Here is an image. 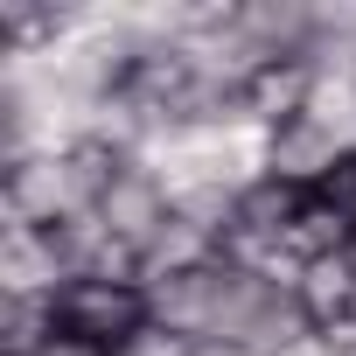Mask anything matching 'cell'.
<instances>
[{
	"instance_id": "cell-3",
	"label": "cell",
	"mask_w": 356,
	"mask_h": 356,
	"mask_svg": "<svg viewBox=\"0 0 356 356\" xmlns=\"http://www.w3.org/2000/svg\"><path fill=\"white\" fill-rule=\"evenodd\" d=\"M349 161H356V154H349L321 119H307V112H293V119H280V126L266 133V175L286 182V189H300V196L328 189Z\"/></svg>"
},
{
	"instance_id": "cell-1",
	"label": "cell",
	"mask_w": 356,
	"mask_h": 356,
	"mask_svg": "<svg viewBox=\"0 0 356 356\" xmlns=\"http://www.w3.org/2000/svg\"><path fill=\"white\" fill-rule=\"evenodd\" d=\"M56 321H63V335L98 342L105 356H126L147 335V286H133V280H77L56 300Z\"/></svg>"
},
{
	"instance_id": "cell-7",
	"label": "cell",
	"mask_w": 356,
	"mask_h": 356,
	"mask_svg": "<svg viewBox=\"0 0 356 356\" xmlns=\"http://www.w3.org/2000/svg\"><path fill=\"white\" fill-rule=\"evenodd\" d=\"M293 293H300V307H307L314 335L342 328V321L356 314V252H328V259H307V266H300V280H293Z\"/></svg>"
},
{
	"instance_id": "cell-9",
	"label": "cell",
	"mask_w": 356,
	"mask_h": 356,
	"mask_svg": "<svg viewBox=\"0 0 356 356\" xmlns=\"http://www.w3.org/2000/svg\"><path fill=\"white\" fill-rule=\"evenodd\" d=\"M42 356H105V349H98V342H77V335H56Z\"/></svg>"
},
{
	"instance_id": "cell-10",
	"label": "cell",
	"mask_w": 356,
	"mask_h": 356,
	"mask_svg": "<svg viewBox=\"0 0 356 356\" xmlns=\"http://www.w3.org/2000/svg\"><path fill=\"white\" fill-rule=\"evenodd\" d=\"M349 321H356V314H349Z\"/></svg>"
},
{
	"instance_id": "cell-5",
	"label": "cell",
	"mask_w": 356,
	"mask_h": 356,
	"mask_svg": "<svg viewBox=\"0 0 356 356\" xmlns=\"http://www.w3.org/2000/svg\"><path fill=\"white\" fill-rule=\"evenodd\" d=\"M91 217H98L119 245L147 252V245L161 238V224L175 217V196H168V182H161V168H154V161H126V168L112 175V189L98 196Z\"/></svg>"
},
{
	"instance_id": "cell-8",
	"label": "cell",
	"mask_w": 356,
	"mask_h": 356,
	"mask_svg": "<svg viewBox=\"0 0 356 356\" xmlns=\"http://www.w3.org/2000/svg\"><path fill=\"white\" fill-rule=\"evenodd\" d=\"M63 335L56 300H29V293H0V356H42Z\"/></svg>"
},
{
	"instance_id": "cell-6",
	"label": "cell",
	"mask_w": 356,
	"mask_h": 356,
	"mask_svg": "<svg viewBox=\"0 0 356 356\" xmlns=\"http://www.w3.org/2000/svg\"><path fill=\"white\" fill-rule=\"evenodd\" d=\"M238 35L252 42V56L273 63H307L314 49V0H238Z\"/></svg>"
},
{
	"instance_id": "cell-2",
	"label": "cell",
	"mask_w": 356,
	"mask_h": 356,
	"mask_svg": "<svg viewBox=\"0 0 356 356\" xmlns=\"http://www.w3.org/2000/svg\"><path fill=\"white\" fill-rule=\"evenodd\" d=\"M224 259L196 266V273H175V280H154L147 286V328L189 342V349H217V321H224Z\"/></svg>"
},
{
	"instance_id": "cell-4",
	"label": "cell",
	"mask_w": 356,
	"mask_h": 356,
	"mask_svg": "<svg viewBox=\"0 0 356 356\" xmlns=\"http://www.w3.org/2000/svg\"><path fill=\"white\" fill-rule=\"evenodd\" d=\"M77 286L70 273V252L56 231L42 224H0V293H29V300H63Z\"/></svg>"
}]
</instances>
